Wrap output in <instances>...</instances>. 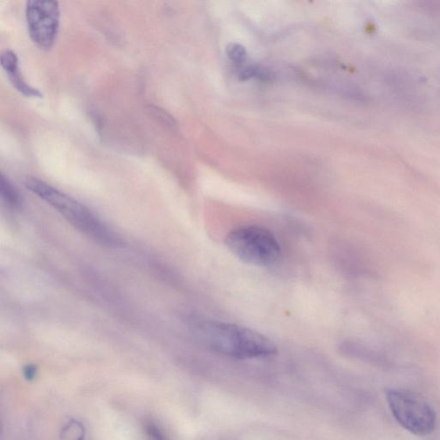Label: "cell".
Listing matches in <instances>:
<instances>
[{
  "mask_svg": "<svg viewBox=\"0 0 440 440\" xmlns=\"http://www.w3.org/2000/svg\"><path fill=\"white\" fill-rule=\"evenodd\" d=\"M255 78L262 81H270L275 78V74H273V71L269 69V68L257 67Z\"/></svg>",
  "mask_w": 440,
  "mask_h": 440,
  "instance_id": "11",
  "label": "cell"
},
{
  "mask_svg": "<svg viewBox=\"0 0 440 440\" xmlns=\"http://www.w3.org/2000/svg\"><path fill=\"white\" fill-rule=\"evenodd\" d=\"M145 429L150 440H167L163 430L154 422H147Z\"/></svg>",
  "mask_w": 440,
  "mask_h": 440,
  "instance_id": "10",
  "label": "cell"
},
{
  "mask_svg": "<svg viewBox=\"0 0 440 440\" xmlns=\"http://www.w3.org/2000/svg\"><path fill=\"white\" fill-rule=\"evenodd\" d=\"M0 194L2 200L10 208H17L20 205V196L15 186L3 174L0 176Z\"/></svg>",
  "mask_w": 440,
  "mask_h": 440,
  "instance_id": "7",
  "label": "cell"
},
{
  "mask_svg": "<svg viewBox=\"0 0 440 440\" xmlns=\"http://www.w3.org/2000/svg\"><path fill=\"white\" fill-rule=\"evenodd\" d=\"M386 399L396 420L411 434L425 436L434 431V410L419 396L391 389L386 391Z\"/></svg>",
  "mask_w": 440,
  "mask_h": 440,
  "instance_id": "4",
  "label": "cell"
},
{
  "mask_svg": "<svg viewBox=\"0 0 440 440\" xmlns=\"http://www.w3.org/2000/svg\"><path fill=\"white\" fill-rule=\"evenodd\" d=\"M85 425L77 420H71L60 432V440H85Z\"/></svg>",
  "mask_w": 440,
  "mask_h": 440,
  "instance_id": "8",
  "label": "cell"
},
{
  "mask_svg": "<svg viewBox=\"0 0 440 440\" xmlns=\"http://www.w3.org/2000/svg\"><path fill=\"white\" fill-rule=\"evenodd\" d=\"M24 184L27 189L55 209L90 239L106 246H115L119 244L115 232L84 204L38 178H27Z\"/></svg>",
  "mask_w": 440,
  "mask_h": 440,
  "instance_id": "2",
  "label": "cell"
},
{
  "mask_svg": "<svg viewBox=\"0 0 440 440\" xmlns=\"http://www.w3.org/2000/svg\"><path fill=\"white\" fill-rule=\"evenodd\" d=\"M24 377L28 381L34 380L37 376V367L34 365H27L24 367Z\"/></svg>",
  "mask_w": 440,
  "mask_h": 440,
  "instance_id": "13",
  "label": "cell"
},
{
  "mask_svg": "<svg viewBox=\"0 0 440 440\" xmlns=\"http://www.w3.org/2000/svg\"><path fill=\"white\" fill-rule=\"evenodd\" d=\"M190 327L202 344L222 355L248 359L276 353V346L269 338L246 327L199 319L191 320Z\"/></svg>",
  "mask_w": 440,
  "mask_h": 440,
  "instance_id": "1",
  "label": "cell"
},
{
  "mask_svg": "<svg viewBox=\"0 0 440 440\" xmlns=\"http://www.w3.org/2000/svg\"><path fill=\"white\" fill-rule=\"evenodd\" d=\"M28 34L38 48L49 50L56 41L60 22L59 2L31 0L25 8Z\"/></svg>",
  "mask_w": 440,
  "mask_h": 440,
  "instance_id": "5",
  "label": "cell"
},
{
  "mask_svg": "<svg viewBox=\"0 0 440 440\" xmlns=\"http://www.w3.org/2000/svg\"><path fill=\"white\" fill-rule=\"evenodd\" d=\"M1 67L12 83L13 87L17 92L28 97H42V93L38 89L33 87L25 81L19 68V60L17 53L12 49H6L0 56Z\"/></svg>",
  "mask_w": 440,
  "mask_h": 440,
  "instance_id": "6",
  "label": "cell"
},
{
  "mask_svg": "<svg viewBox=\"0 0 440 440\" xmlns=\"http://www.w3.org/2000/svg\"><path fill=\"white\" fill-rule=\"evenodd\" d=\"M226 53L229 59L235 63H241L246 59L247 52L244 46L239 43H230L226 48Z\"/></svg>",
  "mask_w": 440,
  "mask_h": 440,
  "instance_id": "9",
  "label": "cell"
},
{
  "mask_svg": "<svg viewBox=\"0 0 440 440\" xmlns=\"http://www.w3.org/2000/svg\"><path fill=\"white\" fill-rule=\"evenodd\" d=\"M257 67H254V66L244 67V69H242L239 71V75H237V77H239V78L242 81H248V79H250L251 78H255V74H257Z\"/></svg>",
  "mask_w": 440,
  "mask_h": 440,
  "instance_id": "12",
  "label": "cell"
},
{
  "mask_svg": "<svg viewBox=\"0 0 440 440\" xmlns=\"http://www.w3.org/2000/svg\"><path fill=\"white\" fill-rule=\"evenodd\" d=\"M228 250L248 264L269 266L279 260L281 248L271 230L260 226H241L227 235Z\"/></svg>",
  "mask_w": 440,
  "mask_h": 440,
  "instance_id": "3",
  "label": "cell"
}]
</instances>
